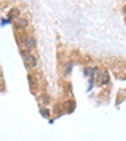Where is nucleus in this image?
Instances as JSON below:
<instances>
[{"instance_id":"nucleus-3","label":"nucleus","mask_w":126,"mask_h":141,"mask_svg":"<svg viewBox=\"0 0 126 141\" xmlns=\"http://www.w3.org/2000/svg\"><path fill=\"white\" fill-rule=\"evenodd\" d=\"M19 14H20L19 9L13 8V9H10V10H9V13H8V18H9V19H17V18L19 16Z\"/></svg>"},{"instance_id":"nucleus-6","label":"nucleus","mask_w":126,"mask_h":141,"mask_svg":"<svg viewBox=\"0 0 126 141\" xmlns=\"http://www.w3.org/2000/svg\"><path fill=\"white\" fill-rule=\"evenodd\" d=\"M108 82V76H107V73L105 74V77H103V81H102V83L105 84V83H107Z\"/></svg>"},{"instance_id":"nucleus-1","label":"nucleus","mask_w":126,"mask_h":141,"mask_svg":"<svg viewBox=\"0 0 126 141\" xmlns=\"http://www.w3.org/2000/svg\"><path fill=\"white\" fill-rule=\"evenodd\" d=\"M24 63H25L27 67L34 68L35 64H37V59H35V57H33V56H30V54H28V56H25V58H24Z\"/></svg>"},{"instance_id":"nucleus-4","label":"nucleus","mask_w":126,"mask_h":141,"mask_svg":"<svg viewBox=\"0 0 126 141\" xmlns=\"http://www.w3.org/2000/svg\"><path fill=\"white\" fill-rule=\"evenodd\" d=\"M24 43H25V45H27L28 48H33V47H35V39H34V38H27Z\"/></svg>"},{"instance_id":"nucleus-5","label":"nucleus","mask_w":126,"mask_h":141,"mask_svg":"<svg viewBox=\"0 0 126 141\" xmlns=\"http://www.w3.org/2000/svg\"><path fill=\"white\" fill-rule=\"evenodd\" d=\"M40 112H42V115H43L44 117H48V116H49V111H48L47 108H43Z\"/></svg>"},{"instance_id":"nucleus-7","label":"nucleus","mask_w":126,"mask_h":141,"mask_svg":"<svg viewBox=\"0 0 126 141\" xmlns=\"http://www.w3.org/2000/svg\"><path fill=\"white\" fill-rule=\"evenodd\" d=\"M125 13H126V6H125Z\"/></svg>"},{"instance_id":"nucleus-2","label":"nucleus","mask_w":126,"mask_h":141,"mask_svg":"<svg viewBox=\"0 0 126 141\" xmlns=\"http://www.w3.org/2000/svg\"><path fill=\"white\" fill-rule=\"evenodd\" d=\"M28 25V20L27 19H23V18H17L15 23H14V27L17 29H24L25 27Z\"/></svg>"}]
</instances>
